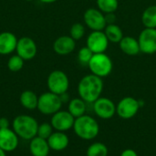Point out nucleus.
Returning a JSON list of instances; mask_svg holds the SVG:
<instances>
[{"label":"nucleus","instance_id":"obj_21","mask_svg":"<svg viewBox=\"0 0 156 156\" xmlns=\"http://www.w3.org/2000/svg\"><path fill=\"white\" fill-rule=\"evenodd\" d=\"M38 97L32 90H25L20 95V103L27 110H34L37 108Z\"/></svg>","mask_w":156,"mask_h":156},{"label":"nucleus","instance_id":"obj_7","mask_svg":"<svg viewBox=\"0 0 156 156\" xmlns=\"http://www.w3.org/2000/svg\"><path fill=\"white\" fill-rule=\"evenodd\" d=\"M140 101L133 97H125L116 106V113L122 119H132L134 117L139 109H140Z\"/></svg>","mask_w":156,"mask_h":156},{"label":"nucleus","instance_id":"obj_13","mask_svg":"<svg viewBox=\"0 0 156 156\" xmlns=\"http://www.w3.org/2000/svg\"><path fill=\"white\" fill-rule=\"evenodd\" d=\"M75 118L65 111H58L51 118V125L58 132H66L73 128Z\"/></svg>","mask_w":156,"mask_h":156},{"label":"nucleus","instance_id":"obj_31","mask_svg":"<svg viewBox=\"0 0 156 156\" xmlns=\"http://www.w3.org/2000/svg\"><path fill=\"white\" fill-rule=\"evenodd\" d=\"M121 156H138L137 153L134 151V150H132V149H126L124 150Z\"/></svg>","mask_w":156,"mask_h":156},{"label":"nucleus","instance_id":"obj_22","mask_svg":"<svg viewBox=\"0 0 156 156\" xmlns=\"http://www.w3.org/2000/svg\"><path fill=\"white\" fill-rule=\"evenodd\" d=\"M104 33L108 40L113 43H120V41L123 37V33L122 28L116 24L107 25L104 29Z\"/></svg>","mask_w":156,"mask_h":156},{"label":"nucleus","instance_id":"obj_6","mask_svg":"<svg viewBox=\"0 0 156 156\" xmlns=\"http://www.w3.org/2000/svg\"><path fill=\"white\" fill-rule=\"evenodd\" d=\"M47 84L49 91L61 95L67 92L69 86V81L65 72L61 70H54L48 75Z\"/></svg>","mask_w":156,"mask_h":156},{"label":"nucleus","instance_id":"obj_33","mask_svg":"<svg viewBox=\"0 0 156 156\" xmlns=\"http://www.w3.org/2000/svg\"><path fill=\"white\" fill-rule=\"evenodd\" d=\"M59 97H60V99H61L62 103H63V102H67V101H69V95L67 94V92H65V93L59 95Z\"/></svg>","mask_w":156,"mask_h":156},{"label":"nucleus","instance_id":"obj_3","mask_svg":"<svg viewBox=\"0 0 156 156\" xmlns=\"http://www.w3.org/2000/svg\"><path fill=\"white\" fill-rule=\"evenodd\" d=\"M38 124L36 119L28 115H19L13 122V130L18 137L31 140L37 134Z\"/></svg>","mask_w":156,"mask_h":156},{"label":"nucleus","instance_id":"obj_8","mask_svg":"<svg viewBox=\"0 0 156 156\" xmlns=\"http://www.w3.org/2000/svg\"><path fill=\"white\" fill-rule=\"evenodd\" d=\"M84 22L92 29V31H102L105 29L107 24L105 20V15L97 8H89L85 11L84 16Z\"/></svg>","mask_w":156,"mask_h":156},{"label":"nucleus","instance_id":"obj_2","mask_svg":"<svg viewBox=\"0 0 156 156\" xmlns=\"http://www.w3.org/2000/svg\"><path fill=\"white\" fill-rule=\"evenodd\" d=\"M73 129L80 138L87 141L96 138L100 132L98 122L91 116L86 114L75 119Z\"/></svg>","mask_w":156,"mask_h":156},{"label":"nucleus","instance_id":"obj_26","mask_svg":"<svg viewBox=\"0 0 156 156\" xmlns=\"http://www.w3.org/2000/svg\"><path fill=\"white\" fill-rule=\"evenodd\" d=\"M24 59L19 57L17 54L14 55L12 57H10V58L7 61V68L9 69V70L13 71V72H17L19 71L23 66H24Z\"/></svg>","mask_w":156,"mask_h":156},{"label":"nucleus","instance_id":"obj_18","mask_svg":"<svg viewBox=\"0 0 156 156\" xmlns=\"http://www.w3.org/2000/svg\"><path fill=\"white\" fill-rule=\"evenodd\" d=\"M47 141L48 143L50 149L57 152L65 150L69 143V137L63 132L53 133Z\"/></svg>","mask_w":156,"mask_h":156},{"label":"nucleus","instance_id":"obj_35","mask_svg":"<svg viewBox=\"0 0 156 156\" xmlns=\"http://www.w3.org/2000/svg\"><path fill=\"white\" fill-rule=\"evenodd\" d=\"M0 156H5V152L3 151L1 148H0Z\"/></svg>","mask_w":156,"mask_h":156},{"label":"nucleus","instance_id":"obj_34","mask_svg":"<svg viewBox=\"0 0 156 156\" xmlns=\"http://www.w3.org/2000/svg\"><path fill=\"white\" fill-rule=\"evenodd\" d=\"M39 1L42 3H46V4H51V3H54L58 0H39Z\"/></svg>","mask_w":156,"mask_h":156},{"label":"nucleus","instance_id":"obj_36","mask_svg":"<svg viewBox=\"0 0 156 156\" xmlns=\"http://www.w3.org/2000/svg\"><path fill=\"white\" fill-rule=\"evenodd\" d=\"M25 1H33V0H25Z\"/></svg>","mask_w":156,"mask_h":156},{"label":"nucleus","instance_id":"obj_25","mask_svg":"<svg viewBox=\"0 0 156 156\" xmlns=\"http://www.w3.org/2000/svg\"><path fill=\"white\" fill-rule=\"evenodd\" d=\"M108 148L102 143H95L89 146L87 156H107Z\"/></svg>","mask_w":156,"mask_h":156},{"label":"nucleus","instance_id":"obj_24","mask_svg":"<svg viewBox=\"0 0 156 156\" xmlns=\"http://www.w3.org/2000/svg\"><path fill=\"white\" fill-rule=\"evenodd\" d=\"M97 5L102 13L109 14L117 10L119 2L118 0H97Z\"/></svg>","mask_w":156,"mask_h":156},{"label":"nucleus","instance_id":"obj_14","mask_svg":"<svg viewBox=\"0 0 156 156\" xmlns=\"http://www.w3.org/2000/svg\"><path fill=\"white\" fill-rule=\"evenodd\" d=\"M18 145V136L9 128L0 129V148L5 153L13 152Z\"/></svg>","mask_w":156,"mask_h":156},{"label":"nucleus","instance_id":"obj_23","mask_svg":"<svg viewBox=\"0 0 156 156\" xmlns=\"http://www.w3.org/2000/svg\"><path fill=\"white\" fill-rule=\"evenodd\" d=\"M142 22L145 27L156 28V5L148 6L142 15Z\"/></svg>","mask_w":156,"mask_h":156},{"label":"nucleus","instance_id":"obj_28","mask_svg":"<svg viewBox=\"0 0 156 156\" xmlns=\"http://www.w3.org/2000/svg\"><path fill=\"white\" fill-rule=\"evenodd\" d=\"M85 34V27L80 23H75L70 27V37L74 40H79L82 38Z\"/></svg>","mask_w":156,"mask_h":156},{"label":"nucleus","instance_id":"obj_11","mask_svg":"<svg viewBox=\"0 0 156 156\" xmlns=\"http://www.w3.org/2000/svg\"><path fill=\"white\" fill-rule=\"evenodd\" d=\"M93 111L101 119L108 120L116 113V105L108 98H99L93 102Z\"/></svg>","mask_w":156,"mask_h":156},{"label":"nucleus","instance_id":"obj_9","mask_svg":"<svg viewBox=\"0 0 156 156\" xmlns=\"http://www.w3.org/2000/svg\"><path fill=\"white\" fill-rule=\"evenodd\" d=\"M138 42L141 52L144 54L156 53V28L145 27L140 33Z\"/></svg>","mask_w":156,"mask_h":156},{"label":"nucleus","instance_id":"obj_4","mask_svg":"<svg viewBox=\"0 0 156 156\" xmlns=\"http://www.w3.org/2000/svg\"><path fill=\"white\" fill-rule=\"evenodd\" d=\"M88 67L90 69L91 74H94L100 78H103L111 74L113 65L111 58L108 55L105 53H97L93 54Z\"/></svg>","mask_w":156,"mask_h":156},{"label":"nucleus","instance_id":"obj_17","mask_svg":"<svg viewBox=\"0 0 156 156\" xmlns=\"http://www.w3.org/2000/svg\"><path fill=\"white\" fill-rule=\"evenodd\" d=\"M29 150L33 156H48L50 147L46 139L36 136L31 139L29 144Z\"/></svg>","mask_w":156,"mask_h":156},{"label":"nucleus","instance_id":"obj_29","mask_svg":"<svg viewBox=\"0 0 156 156\" xmlns=\"http://www.w3.org/2000/svg\"><path fill=\"white\" fill-rule=\"evenodd\" d=\"M52 125L49 123H42L40 125H38V129H37V136H39L43 139L48 140L49 138V136L53 133H52Z\"/></svg>","mask_w":156,"mask_h":156},{"label":"nucleus","instance_id":"obj_1","mask_svg":"<svg viewBox=\"0 0 156 156\" xmlns=\"http://www.w3.org/2000/svg\"><path fill=\"white\" fill-rule=\"evenodd\" d=\"M103 81L101 78L90 74L83 77L78 86V91L80 99L87 103H93L97 101L102 92Z\"/></svg>","mask_w":156,"mask_h":156},{"label":"nucleus","instance_id":"obj_12","mask_svg":"<svg viewBox=\"0 0 156 156\" xmlns=\"http://www.w3.org/2000/svg\"><path fill=\"white\" fill-rule=\"evenodd\" d=\"M16 51L17 55L24 60H30L37 55V48L35 41L32 38L28 37H23L17 40Z\"/></svg>","mask_w":156,"mask_h":156},{"label":"nucleus","instance_id":"obj_16","mask_svg":"<svg viewBox=\"0 0 156 156\" xmlns=\"http://www.w3.org/2000/svg\"><path fill=\"white\" fill-rule=\"evenodd\" d=\"M16 37L11 32L0 33V54L8 55L16 50L17 44Z\"/></svg>","mask_w":156,"mask_h":156},{"label":"nucleus","instance_id":"obj_5","mask_svg":"<svg viewBox=\"0 0 156 156\" xmlns=\"http://www.w3.org/2000/svg\"><path fill=\"white\" fill-rule=\"evenodd\" d=\"M62 105L59 95L55 94L51 91L45 92L38 97L37 109L45 115H53L58 112Z\"/></svg>","mask_w":156,"mask_h":156},{"label":"nucleus","instance_id":"obj_15","mask_svg":"<svg viewBox=\"0 0 156 156\" xmlns=\"http://www.w3.org/2000/svg\"><path fill=\"white\" fill-rule=\"evenodd\" d=\"M76 40H74L70 36H62L58 37L54 44L53 49L58 55H68L70 54L76 47Z\"/></svg>","mask_w":156,"mask_h":156},{"label":"nucleus","instance_id":"obj_10","mask_svg":"<svg viewBox=\"0 0 156 156\" xmlns=\"http://www.w3.org/2000/svg\"><path fill=\"white\" fill-rule=\"evenodd\" d=\"M109 40L102 31H92L87 38V47L93 52L97 53H105L109 46Z\"/></svg>","mask_w":156,"mask_h":156},{"label":"nucleus","instance_id":"obj_27","mask_svg":"<svg viewBox=\"0 0 156 156\" xmlns=\"http://www.w3.org/2000/svg\"><path fill=\"white\" fill-rule=\"evenodd\" d=\"M92 56H93V52L86 46L80 49L79 53H78V59L81 65L88 66Z\"/></svg>","mask_w":156,"mask_h":156},{"label":"nucleus","instance_id":"obj_32","mask_svg":"<svg viewBox=\"0 0 156 156\" xmlns=\"http://www.w3.org/2000/svg\"><path fill=\"white\" fill-rule=\"evenodd\" d=\"M9 128V122L6 118H0V129Z\"/></svg>","mask_w":156,"mask_h":156},{"label":"nucleus","instance_id":"obj_20","mask_svg":"<svg viewBox=\"0 0 156 156\" xmlns=\"http://www.w3.org/2000/svg\"><path fill=\"white\" fill-rule=\"evenodd\" d=\"M87 111V102L80 98L73 99L69 103V112L76 119L85 114Z\"/></svg>","mask_w":156,"mask_h":156},{"label":"nucleus","instance_id":"obj_30","mask_svg":"<svg viewBox=\"0 0 156 156\" xmlns=\"http://www.w3.org/2000/svg\"><path fill=\"white\" fill-rule=\"evenodd\" d=\"M105 20H106V24L107 25H111V24H115L116 21V16L113 13H109V14H105Z\"/></svg>","mask_w":156,"mask_h":156},{"label":"nucleus","instance_id":"obj_19","mask_svg":"<svg viewBox=\"0 0 156 156\" xmlns=\"http://www.w3.org/2000/svg\"><path fill=\"white\" fill-rule=\"evenodd\" d=\"M120 48L124 54L129 56H135L141 52L138 39H135L130 36L122 37V39L120 41Z\"/></svg>","mask_w":156,"mask_h":156}]
</instances>
